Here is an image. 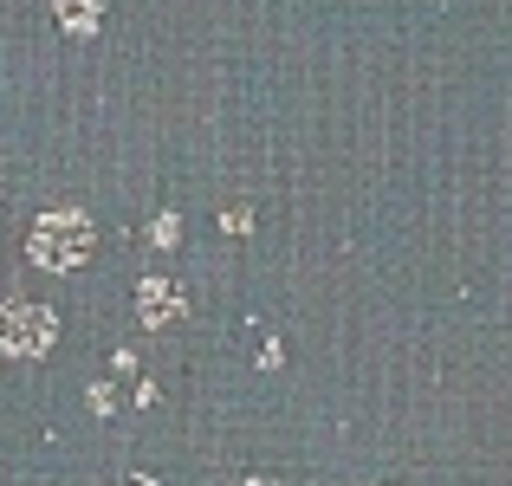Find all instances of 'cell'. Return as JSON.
<instances>
[{"label": "cell", "mask_w": 512, "mask_h": 486, "mask_svg": "<svg viewBox=\"0 0 512 486\" xmlns=\"http://www.w3.org/2000/svg\"><path fill=\"white\" fill-rule=\"evenodd\" d=\"M91 415H117V389L111 383H91Z\"/></svg>", "instance_id": "cell-6"}, {"label": "cell", "mask_w": 512, "mask_h": 486, "mask_svg": "<svg viewBox=\"0 0 512 486\" xmlns=\"http://www.w3.org/2000/svg\"><path fill=\"white\" fill-rule=\"evenodd\" d=\"M59 344V312L33 299H7L0 305V350L7 357H46Z\"/></svg>", "instance_id": "cell-2"}, {"label": "cell", "mask_w": 512, "mask_h": 486, "mask_svg": "<svg viewBox=\"0 0 512 486\" xmlns=\"http://www.w3.org/2000/svg\"><path fill=\"white\" fill-rule=\"evenodd\" d=\"M240 486H273V480H240Z\"/></svg>", "instance_id": "cell-8"}, {"label": "cell", "mask_w": 512, "mask_h": 486, "mask_svg": "<svg viewBox=\"0 0 512 486\" xmlns=\"http://www.w3.org/2000/svg\"><path fill=\"white\" fill-rule=\"evenodd\" d=\"M91 247H98V234H91V221L78 208H46L33 221V234H26V260L46 266V273H78L91 260Z\"/></svg>", "instance_id": "cell-1"}, {"label": "cell", "mask_w": 512, "mask_h": 486, "mask_svg": "<svg viewBox=\"0 0 512 486\" xmlns=\"http://www.w3.org/2000/svg\"><path fill=\"white\" fill-rule=\"evenodd\" d=\"M137 318L150 324V331L175 324L182 318V286H175V279H137Z\"/></svg>", "instance_id": "cell-3"}, {"label": "cell", "mask_w": 512, "mask_h": 486, "mask_svg": "<svg viewBox=\"0 0 512 486\" xmlns=\"http://www.w3.org/2000/svg\"><path fill=\"white\" fill-rule=\"evenodd\" d=\"M150 240H156V247H175V240H182V214H156V221H150Z\"/></svg>", "instance_id": "cell-5"}, {"label": "cell", "mask_w": 512, "mask_h": 486, "mask_svg": "<svg viewBox=\"0 0 512 486\" xmlns=\"http://www.w3.org/2000/svg\"><path fill=\"white\" fill-rule=\"evenodd\" d=\"M247 227H253L247 208H227V214H221V234H247Z\"/></svg>", "instance_id": "cell-7"}, {"label": "cell", "mask_w": 512, "mask_h": 486, "mask_svg": "<svg viewBox=\"0 0 512 486\" xmlns=\"http://www.w3.org/2000/svg\"><path fill=\"white\" fill-rule=\"evenodd\" d=\"M52 13H59V26L72 39H91L104 26V7H98V0H52Z\"/></svg>", "instance_id": "cell-4"}]
</instances>
